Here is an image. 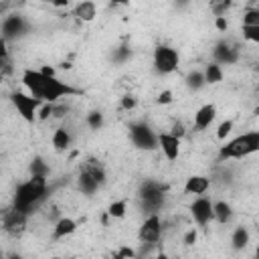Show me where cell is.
Segmentation results:
<instances>
[{"label":"cell","instance_id":"17","mask_svg":"<svg viewBox=\"0 0 259 259\" xmlns=\"http://www.w3.org/2000/svg\"><path fill=\"white\" fill-rule=\"evenodd\" d=\"M75 231H77V223L73 219H69V217H61L53 227V237L55 239H63L67 235H73Z\"/></svg>","mask_w":259,"mask_h":259},{"label":"cell","instance_id":"23","mask_svg":"<svg viewBox=\"0 0 259 259\" xmlns=\"http://www.w3.org/2000/svg\"><path fill=\"white\" fill-rule=\"evenodd\" d=\"M202 77H204V83H208V85L221 83V81H223V69H221V65L208 63L206 69L202 71Z\"/></svg>","mask_w":259,"mask_h":259},{"label":"cell","instance_id":"32","mask_svg":"<svg viewBox=\"0 0 259 259\" xmlns=\"http://www.w3.org/2000/svg\"><path fill=\"white\" fill-rule=\"evenodd\" d=\"M51 115H53V105H51V103H45V105L36 111V117H38V119H47V117H51Z\"/></svg>","mask_w":259,"mask_h":259},{"label":"cell","instance_id":"24","mask_svg":"<svg viewBox=\"0 0 259 259\" xmlns=\"http://www.w3.org/2000/svg\"><path fill=\"white\" fill-rule=\"evenodd\" d=\"M206 83H204V77H202V71H190L186 75V87L192 89V91H198L202 89Z\"/></svg>","mask_w":259,"mask_h":259},{"label":"cell","instance_id":"9","mask_svg":"<svg viewBox=\"0 0 259 259\" xmlns=\"http://www.w3.org/2000/svg\"><path fill=\"white\" fill-rule=\"evenodd\" d=\"M26 219H28V214H24V212H20V210H16V208H10V210L4 212L2 229H4L8 235H12V237L22 235L24 229H26Z\"/></svg>","mask_w":259,"mask_h":259},{"label":"cell","instance_id":"20","mask_svg":"<svg viewBox=\"0 0 259 259\" xmlns=\"http://www.w3.org/2000/svg\"><path fill=\"white\" fill-rule=\"evenodd\" d=\"M249 241H251V235H249L247 227H237V229L233 231L231 245H233V249H235V251H243V249L249 245Z\"/></svg>","mask_w":259,"mask_h":259},{"label":"cell","instance_id":"11","mask_svg":"<svg viewBox=\"0 0 259 259\" xmlns=\"http://www.w3.org/2000/svg\"><path fill=\"white\" fill-rule=\"evenodd\" d=\"M2 38H16L26 30V22L20 14H10L2 20Z\"/></svg>","mask_w":259,"mask_h":259},{"label":"cell","instance_id":"15","mask_svg":"<svg viewBox=\"0 0 259 259\" xmlns=\"http://www.w3.org/2000/svg\"><path fill=\"white\" fill-rule=\"evenodd\" d=\"M208 188H210V178H208V176H202V174H192V176L186 178V182H184V192H186V194L202 196Z\"/></svg>","mask_w":259,"mask_h":259},{"label":"cell","instance_id":"14","mask_svg":"<svg viewBox=\"0 0 259 259\" xmlns=\"http://www.w3.org/2000/svg\"><path fill=\"white\" fill-rule=\"evenodd\" d=\"M214 117H217V107H214L212 103H204V105L198 107L196 113H194V130H196V132L206 130V127L214 121Z\"/></svg>","mask_w":259,"mask_h":259},{"label":"cell","instance_id":"29","mask_svg":"<svg viewBox=\"0 0 259 259\" xmlns=\"http://www.w3.org/2000/svg\"><path fill=\"white\" fill-rule=\"evenodd\" d=\"M231 132H233V119L221 121V123H219V130H217V140H225Z\"/></svg>","mask_w":259,"mask_h":259},{"label":"cell","instance_id":"13","mask_svg":"<svg viewBox=\"0 0 259 259\" xmlns=\"http://www.w3.org/2000/svg\"><path fill=\"white\" fill-rule=\"evenodd\" d=\"M158 148L162 150V154H164L166 160H170V162H174V160L180 156V140L174 138V136L168 134V132H164V134L158 136Z\"/></svg>","mask_w":259,"mask_h":259},{"label":"cell","instance_id":"44","mask_svg":"<svg viewBox=\"0 0 259 259\" xmlns=\"http://www.w3.org/2000/svg\"><path fill=\"white\" fill-rule=\"evenodd\" d=\"M8 259H22V257H20V255H10Z\"/></svg>","mask_w":259,"mask_h":259},{"label":"cell","instance_id":"40","mask_svg":"<svg viewBox=\"0 0 259 259\" xmlns=\"http://www.w3.org/2000/svg\"><path fill=\"white\" fill-rule=\"evenodd\" d=\"M4 69H6V65H4V61H0V81H2V75H4Z\"/></svg>","mask_w":259,"mask_h":259},{"label":"cell","instance_id":"1","mask_svg":"<svg viewBox=\"0 0 259 259\" xmlns=\"http://www.w3.org/2000/svg\"><path fill=\"white\" fill-rule=\"evenodd\" d=\"M45 194H47V178L45 176H30L26 182H22L16 188L12 208H16L24 214H30L32 206L36 202H40L45 198Z\"/></svg>","mask_w":259,"mask_h":259},{"label":"cell","instance_id":"45","mask_svg":"<svg viewBox=\"0 0 259 259\" xmlns=\"http://www.w3.org/2000/svg\"><path fill=\"white\" fill-rule=\"evenodd\" d=\"M51 259H61V257H51Z\"/></svg>","mask_w":259,"mask_h":259},{"label":"cell","instance_id":"26","mask_svg":"<svg viewBox=\"0 0 259 259\" xmlns=\"http://www.w3.org/2000/svg\"><path fill=\"white\" fill-rule=\"evenodd\" d=\"M30 176H45V178L49 176V166L42 158H34L30 162Z\"/></svg>","mask_w":259,"mask_h":259},{"label":"cell","instance_id":"5","mask_svg":"<svg viewBox=\"0 0 259 259\" xmlns=\"http://www.w3.org/2000/svg\"><path fill=\"white\" fill-rule=\"evenodd\" d=\"M130 138H132V144L140 150H156L158 148V136L144 121L130 123Z\"/></svg>","mask_w":259,"mask_h":259},{"label":"cell","instance_id":"31","mask_svg":"<svg viewBox=\"0 0 259 259\" xmlns=\"http://www.w3.org/2000/svg\"><path fill=\"white\" fill-rule=\"evenodd\" d=\"M136 105H138V99H136L134 95H123V97H121V109L132 111Z\"/></svg>","mask_w":259,"mask_h":259},{"label":"cell","instance_id":"22","mask_svg":"<svg viewBox=\"0 0 259 259\" xmlns=\"http://www.w3.org/2000/svg\"><path fill=\"white\" fill-rule=\"evenodd\" d=\"M75 16L81 18V20H93L97 16V6L93 2H89V0L87 2H79L75 6Z\"/></svg>","mask_w":259,"mask_h":259},{"label":"cell","instance_id":"6","mask_svg":"<svg viewBox=\"0 0 259 259\" xmlns=\"http://www.w3.org/2000/svg\"><path fill=\"white\" fill-rule=\"evenodd\" d=\"M178 61H180V55L176 49H172L168 45H158L154 49V69L158 73H162V75L174 73L178 67Z\"/></svg>","mask_w":259,"mask_h":259},{"label":"cell","instance_id":"42","mask_svg":"<svg viewBox=\"0 0 259 259\" xmlns=\"http://www.w3.org/2000/svg\"><path fill=\"white\" fill-rule=\"evenodd\" d=\"M156 259H170V257H168V255H164V253H160V255H158Z\"/></svg>","mask_w":259,"mask_h":259},{"label":"cell","instance_id":"36","mask_svg":"<svg viewBox=\"0 0 259 259\" xmlns=\"http://www.w3.org/2000/svg\"><path fill=\"white\" fill-rule=\"evenodd\" d=\"M214 26H217V30L225 32V30H227V26H229V22H227V18H225V16H217V18H214Z\"/></svg>","mask_w":259,"mask_h":259},{"label":"cell","instance_id":"4","mask_svg":"<svg viewBox=\"0 0 259 259\" xmlns=\"http://www.w3.org/2000/svg\"><path fill=\"white\" fill-rule=\"evenodd\" d=\"M164 186L156 180H146L140 186V200L148 214H158V210L164 204Z\"/></svg>","mask_w":259,"mask_h":259},{"label":"cell","instance_id":"39","mask_svg":"<svg viewBox=\"0 0 259 259\" xmlns=\"http://www.w3.org/2000/svg\"><path fill=\"white\" fill-rule=\"evenodd\" d=\"M8 57V45H6V38L0 36V61H6Z\"/></svg>","mask_w":259,"mask_h":259},{"label":"cell","instance_id":"46","mask_svg":"<svg viewBox=\"0 0 259 259\" xmlns=\"http://www.w3.org/2000/svg\"><path fill=\"white\" fill-rule=\"evenodd\" d=\"M0 259H2V255H0Z\"/></svg>","mask_w":259,"mask_h":259},{"label":"cell","instance_id":"19","mask_svg":"<svg viewBox=\"0 0 259 259\" xmlns=\"http://www.w3.org/2000/svg\"><path fill=\"white\" fill-rule=\"evenodd\" d=\"M71 146V134L67 127H57L53 134V148L57 152H65Z\"/></svg>","mask_w":259,"mask_h":259},{"label":"cell","instance_id":"38","mask_svg":"<svg viewBox=\"0 0 259 259\" xmlns=\"http://www.w3.org/2000/svg\"><path fill=\"white\" fill-rule=\"evenodd\" d=\"M119 255H121L123 259H134L136 251H134L132 247H119Z\"/></svg>","mask_w":259,"mask_h":259},{"label":"cell","instance_id":"28","mask_svg":"<svg viewBox=\"0 0 259 259\" xmlns=\"http://www.w3.org/2000/svg\"><path fill=\"white\" fill-rule=\"evenodd\" d=\"M243 26H259V10L251 8L243 14Z\"/></svg>","mask_w":259,"mask_h":259},{"label":"cell","instance_id":"41","mask_svg":"<svg viewBox=\"0 0 259 259\" xmlns=\"http://www.w3.org/2000/svg\"><path fill=\"white\" fill-rule=\"evenodd\" d=\"M111 259H123V257L119 255V251H113V255H111Z\"/></svg>","mask_w":259,"mask_h":259},{"label":"cell","instance_id":"30","mask_svg":"<svg viewBox=\"0 0 259 259\" xmlns=\"http://www.w3.org/2000/svg\"><path fill=\"white\" fill-rule=\"evenodd\" d=\"M243 38L249 42H259V26H243Z\"/></svg>","mask_w":259,"mask_h":259},{"label":"cell","instance_id":"7","mask_svg":"<svg viewBox=\"0 0 259 259\" xmlns=\"http://www.w3.org/2000/svg\"><path fill=\"white\" fill-rule=\"evenodd\" d=\"M10 99H12V105L16 107V111H18V115H20L24 121L32 123V121L36 119V111H38V105H40L38 99H34L32 95H26V93H22V91H14V93L10 95Z\"/></svg>","mask_w":259,"mask_h":259},{"label":"cell","instance_id":"3","mask_svg":"<svg viewBox=\"0 0 259 259\" xmlns=\"http://www.w3.org/2000/svg\"><path fill=\"white\" fill-rule=\"evenodd\" d=\"M45 75V73H42ZM75 93H79L77 89H73L71 85H67V83H63L61 79H57L55 75L51 77V75H45V79H42V85H40V91H38V95H36V99L38 101H45V103H55V101H59L61 97H65V95H75Z\"/></svg>","mask_w":259,"mask_h":259},{"label":"cell","instance_id":"27","mask_svg":"<svg viewBox=\"0 0 259 259\" xmlns=\"http://www.w3.org/2000/svg\"><path fill=\"white\" fill-rule=\"evenodd\" d=\"M87 125L91 127V130H101L103 127V113L101 111H89L87 113Z\"/></svg>","mask_w":259,"mask_h":259},{"label":"cell","instance_id":"10","mask_svg":"<svg viewBox=\"0 0 259 259\" xmlns=\"http://www.w3.org/2000/svg\"><path fill=\"white\" fill-rule=\"evenodd\" d=\"M190 214H192V219H194L200 227H206V225L212 221V202H210L206 196H198V198L190 204Z\"/></svg>","mask_w":259,"mask_h":259},{"label":"cell","instance_id":"43","mask_svg":"<svg viewBox=\"0 0 259 259\" xmlns=\"http://www.w3.org/2000/svg\"><path fill=\"white\" fill-rule=\"evenodd\" d=\"M4 10H6V4H0V14H2Z\"/></svg>","mask_w":259,"mask_h":259},{"label":"cell","instance_id":"2","mask_svg":"<svg viewBox=\"0 0 259 259\" xmlns=\"http://www.w3.org/2000/svg\"><path fill=\"white\" fill-rule=\"evenodd\" d=\"M257 150H259V132H247L243 136L229 140L225 146H221L219 158L221 160H233V158L239 160L249 154H255Z\"/></svg>","mask_w":259,"mask_h":259},{"label":"cell","instance_id":"8","mask_svg":"<svg viewBox=\"0 0 259 259\" xmlns=\"http://www.w3.org/2000/svg\"><path fill=\"white\" fill-rule=\"evenodd\" d=\"M160 235H162V221H160V217L158 214H148L146 221L140 227V233H138L140 241L148 243V245H154V243L160 241Z\"/></svg>","mask_w":259,"mask_h":259},{"label":"cell","instance_id":"33","mask_svg":"<svg viewBox=\"0 0 259 259\" xmlns=\"http://www.w3.org/2000/svg\"><path fill=\"white\" fill-rule=\"evenodd\" d=\"M156 101H158L160 105H166V103H172V101H174V95H172V91H162Z\"/></svg>","mask_w":259,"mask_h":259},{"label":"cell","instance_id":"12","mask_svg":"<svg viewBox=\"0 0 259 259\" xmlns=\"http://www.w3.org/2000/svg\"><path fill=\"white\" fill-rule=\"evenodd\" d=\"M212 57L217 65H235L239 61V49H235L229 42H219L212 49Z\"/></svg>","mask_w":259,"mask_h":259},{"label":"cell","instance_id":"34","mask_svg":"<svg viewBox=\"0 0 259 259\" xmlns=\"http://www.w3.org/2000/svg\"><path fill=\"white\" fill-rule=\"evenodd\" d=\"M196 239H198V233H196V229H190L186 235H184V245H194L196 243Z\"/></svg>","mask_w":259,"mask_h":259},{"label":"cell","instance_id":"37","mask_svg":"<svg viewBox=\"0 0 259 259\" xmlns=\"http://www.w3.org/2000/svg\"><path fill=\"white\" fill-rule=\"evenodd\" d=\"M130 55H132V51H130V49H125V47H121V49H117V53H115V61H119V63H121V61H125Z\"/></svg>","mask_w":259,"mask_h":259},{"label":"cell","instance_id":"18","mask_svg":"<svg viewBox=\"0 0 259 259\" xmlns=\"http://www.w3.org/2000/svg\"><path fill=\"white\" fill-rule=\"evenodd\" d=\"M212 219H217L221 225H227V223L233 219V208H231V204L225 202V200L212 202Z\"/></svg>","mask_w":259,"mask_h":259},{"label":"cell","instance_id":"21","mask_svg":"<svg viewBox=\"0 0 259 259\" xmlns=\"http://www.w3.org/2000/svg\"><path fill=\"white\" fill-rule=\"evenodd\" d=\"M77 186H79V190H81V194H87V196H91V194H95L97 192V188H99V184L87 174V172H79V178H77Z\"/></svg>","mask_w":259,"mask_h":259},{"label":"cell","instance_id":"25","mask_svg":"<svg viewBox=\"0 0 259 259\" xmlns=\"http://www.w3.org/2000/svg\"><path fill=\"white\" fill-rule=\"evenodd\" d=\"M125 210H127V202L125 200H113L107 208V214L111 219H123L125 217Z\"/></svg>","mask_w":259,"mask_h":259},{"label":"cell","instance_id":"16","mask_svg":"<svg viewBox=\"0 0 259 259\" xmlns=\"http://www.w3.org/2000/svg\"><path fill=\"white\" fill-rule=\"evenodd\" d=\"M83 172H87L99 186L105 182V178H107V172H105V166L99 162V160H95V158H91V160H87L85 164H83Z\"/></svg>","mask_w":259,"mask_h":259},{"label":"cell","instance_id":"35","mask_svg":"<svg viewBox=\"0 0 259 259\" xmlns=\"http://www.w3.org/2000/svg\"><path fill=\"white\" fill-rule=\"evenodd\" d=\"M168 134H172L174 138H178V140H180V138L184 136V125H182V123L178 121V123H174V125H172V130H170Z\"/></svg>","mask_w":259,"mask_h":259}]
</instances>
